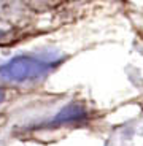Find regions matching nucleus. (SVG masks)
<instances>
[{
	"mask_svg": "<svg viewBox=\"0 0 143 146\" xmlns=\"http://www.w3.org/2000/svg\"><path fill=\"white\" fill-rule=\"evenodd\" d=\"M56 60H48L40 56H18L0 67V80L5 81H29L45 76L54 68Z\"/></svg>",
	"mask_w": 143,
	"mask_h": 146,
	"instance_id": "nucleus-1",
	"label": "nucleus"
},
{
	"mask_svg": "<svg viewBox=\"0 0 143 146\" xmlns=\"http://www.w3.org/2000/svg\"><path fill=\"white\" fill-rule=\"evenodd\" d=\"M86 117V110L81 105H76V103H72V105L64 106L51 121L49 124L51 125H57V124H67V122H73V121H80Z\"/></svg>",
	"mask_w": 143,
	"mask_h": 146,
	"instance_id": "nucleus-2",
	"label": "nucleus"
},
{
	"mask_svg": "<svg viewBox=\"0 0 143 146\" xmlns=\"http://www.w3.org/2000/svg\"><path fill=\"white\" fill-rule=\"evenodd\" d=\"M3 100H5V92L2 91V89H0V103L3 102Z\"/></svg>",
	"mask_w": 143,
	"mask_h": 146,
	"instance_id": "nucleus-3",
	"label": "nucleus"
}]
</instances>
